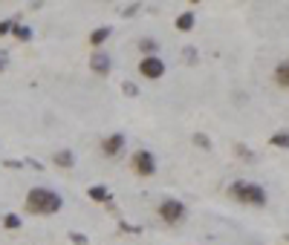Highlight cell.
<instances>
[{
  "label": "cell",
  "instance_id": "obj_1",
  "mask_svg": "<svg viewBox=\"0 0 289 245\" xmlns=\"http://www.w3.org/2000/svg\"><path fill=\"white\" fill-rule=\"evenodd\" d=\"M29 213H35V217H49V213H58L64 208V199L61 193L52 191V188H32L26 193V199H23Z\"/></svg>",
  "mask_w": 289,
  "mask_h": 245
},
{
  "label": "cell",
  "instance_id": "obj_2",
  "mask_svg": "<svg viewBox=\"0 0 289 245\" xmlns=\"http://www.w3.org/2000/svg\"><path fill=\"white\" fill-rule=\"evenodd\" d=\"M228 196L235 202H243V205H254V208L266 205V199H269L266 188H261V185H254V182H243V179L228 185Z\"/></svg>",
  "mask_w": 289,
  "mask_h": 245
},
{
  "label": "cell",
  "instance_id": "obj_3",
  "mask_svg": "<svg viewBox=\"0 0 289 245\" xmlns=\"http://www.w3.org/2000/svg\"><path fill=\"white\" fill-rule=\"evenodd\" d=\"M156 213H159V219L162 222H168V225H180V222H185V205H182V199H174V196H168V199L159 202V208H156Z\"/></svg>",
  "mask_w": 289,
  "mask_h": 245
},
{
  "label": "cell",
  "instance_id": "obj_4",
  "mask_svg": "<svg viewBox=\"0 0 289 245\" xmlns=\"http://www.w3.org/2000/svg\"><path fill=\"white\" fill-rule=\"evenodd\" d=\"M130 167L139 176H154L156 173V156L151 150H136L133 156H130Z\"/></svg>",
  "mask_w": 289,
  "mask_h": 245
},
{
  "label": "cell",
  "instance_id": "obj_5",
  "mask_svg": "<svg viewBox=\"0 0 289 245\" xmlns=\"http://www.w3.org/2000/svg\"><path fill=\"white\" fill-rule=\"evenodd\" d=\"M139 72L142 78H151V81H159L165 75V61L159 55H151V58H142L139 61Z\"/></svg>",
  "mask_w": 289,
  "mask_h": 245
},
{
  "label": "cell",
  "instance_id": "obj_6",
  "mask_svg": "<svg viewBox=\"0 0 289 245\" xmlns=\"http://www.w3.org/2000/svg\"><path fill=\"white\" fill-rule=\"evenodd\" d=\"M125 144H127V139H125V133H110L107 139L101 141V153L107 159H116L122 150H125Z\"/></svg>",
  "mask_w": 289,
  "mask_h": 245
},
{
  "label": "cell",
  "instance_id": "obj_7",
  "mask_svg": "<svg viewBox=\"0 0 289 245\" xmlns=\"http://www.w3.org/2000/svg\"><path fill=\"white\" fill-rule=\"evenodd\" d=\"M90 70L96 72V75H110V70H113V61H110L107 52H96L90 58Z\"/></svg>",
  "mask_w": 289,
  "mask_h": 245
},
{
  "label": "cell",
  "instance_id": "obj_8",
  "mask_svg": "<svg viewBox=\"0 0 289 245\" xmlns=\"http://www.w3.org/2000/svg\"><path fill=\"white\" fill-rule=\"evenodd\" d=\"M52 165L70 170V167H75V153L72 150H58V153H52Z\"/></svg>",
  "mask_w": 289,
  "mask_h": 245
},
{
  "label": "cell",
  "instance_id": "obj_9",
  "mask_svg": "<svg viewBox=\"0 0 289 245\" xmlns=\"http://www.w3.org/2000/svg\"><path fill=\"white\" fill-rule=\"evenodd\" d=\"M87 199L90 202H110V191L104 185H90L87 188Z\"/></svg>",
  "mask_w": 289,
  "mask_h": 245
},
{
  "label": "cell",
  "instance_id": "obj_10",
  "mask_svg": "<svg viewBox=\"0 0 289 245\" xmlns=\"http://www.w3.org/2000/svg\"><path fill=\"white\" fill-rule=\"evenodd\" d=\"M194 26H197V15L194 12H182L180 18H177V29L180 32H191Z\"/></svg>",
  "mask_w": 289,
  "mask_h": 245
},
{
  "label": "cell",
  "instance_id": "obj_11",
  "mask_svg": "<svg viewBox=\"0 0 289 245\" xmlns=\"http://www.w3.org/2000/svg\"><path fill=\"white\" fill-rule=\"evenodd\" d=\"M275 81H278V87L289 89V61H280L278 70H275Z\"/></svg>",
  "mask_w": 289,
  "mask_h": 245
},
{
  "label": "cell",
  "instance_id": "obj_12",
  "mask_svg": "<svg viewBox=\"0 0 289 245\" xmlns=\"http://www.w3.org/2000/svg\"><path fill=\"white\" fill-rule=\"evenodd\" d=\"M110 32H113L110 26H99V29H93V32H90V44H93V46H101V44H104V41L110 38Z\"/></svg>",
  "mask_w": 289,
  "mask_h": 245
},
{
  "label": "cell",
  "instance_id": "obj_13",
  "mask_svg": "<svg viewBox=\"0 0 289 245\" xmlns=\"http://www.w3.org/2000/svg\"><path fill=\"white\" fill-rule=\"evenodd\" d=\"M269 144L272 147H278V150H289V130H278L269 139Z\"/></svg>",
  "mask_w": 289,
  "mask_h": 245
},
{
  "label": "cell",
  "instance_id": "obj_14",
  "mask_svg": "<svg viewBox=\"0 0 289 245\" xmlns=\"http://www.w3.org/2000/svg\"><path fill=\"white\" fill-rule=\"evenodd\" d=\"M32 29L26 26V23H15V29H12V38H18V41H32Z\"/></svg>",
  "mask_w": 289,
  "mask_h": 245
},
{
  "label": "cell",
  "instance_id": "obj_15",
  "mask_svg": "<svg viewBox=\"0 0 289 245\" xmlns=\"http://www.w3.org/2000/svg\"><path fill=\"white\" fill-rule=\"evenodd\" d=\"M139 49H142V55H144V58H151V55H156L159 44H156L154 38H142V41H139Z\"/></svg>",
  "mask_w": 289,
  "mask_h": 245
},
{
  "label": "cell",
  "instance_id": "obj_16",
  "mask_svg": "<svg viewBox=\"0 0 289 245\" xmlns=\"http://www.w3.org/2000/svg\"><path fill=\"white\" fill-rule=\"evenodd\" d=\"M0 222H3V228H9V231H18V228L23 225L18 213H3V219H0Z\"/></svg>",
  "mask_w": 289,
  "mask_h": 245
},
{
  "label": "cell",
  "instance_id": "obj_17",
  "mask_svg": "<svg viewBox=\"0 0 289 245\" xmlns=\"http://www.w3.org/2000/svg\"><path fill=\"white\" fill-rule=\"evenodd\" d=\"M15 23H20V15H18V18H6V20H0V38H3V35H9L12 29H15Z\"/></svg>",
  "mask_w": 289,
  "mask_h": 245
},
{
  "label": "cell",
  "instance_id": "obj_18",
  "mask_svg": "<svg viewBox=\"0 0 289 245\" xmlns=\"http://www.w3.org/2000/svg\"><path fill=\"white\" fill-rule=\"evenodd\" d=\"M182 58H185V64H197V58H199L197 46H185V49H182Z\"/></svg>",
  "mask_w": 289,
  "mask_h": 245
},
{
  "label": "cell",
  "instance_id": "obj_19",
  "mask_svg": "<svg viewBox=\"0 0 289 245\" xmlns=\"http://www.w3.org/2000/svg\"><path fill=\"white\" fill-rule=\"evenodd\" d=\"M194 144L203 150H211V139H208L206 133H194Z\"/></svg>",
  "mask_w": 289,
  "mask_h": 245
},
{
  "label": "cell",
  "instance_id": "obj_20",
  "mask_svg": "<svg viewBox=\"0 0 289 245\" xmlns=\"http://www.w3.org/2000/svg\"><path fill=\"white\" fill-rule=\"evenodd\" d=\"M122 93H125L127 98H136L139 96V87H136L133 81H125V84H122Z\"/></svg>",
  "mask_w": 289,
  "mask_h": 245
},
{
  "label": "cell",
  "instance_id": "obj_21",
  "mask_svg": "<svg viewBox=\"0 0 289 245\" xmlns=\"http://www.w3.org/2000/svg\"><path fill=\"white\" fill-rule=\"evenodd\" d=\"M70 242L72 245H87V236L78 234V231H70Z\"/></svg>",
  "mask_w": 289,
  "mask_h": 245
},
{
  "label": "cell",
  "instance_id": "obj_22",
  "mask_svg": "<svg viewBox=\"0 0 289 245\" xmlns=\"http://www.w3.org/2000/svg\"><path fill=\"white\" fill-rule=\"evenodd\" d=\"M237 156H243V159H249V162H252V150H246V147H237Z\"/></svg>",
  "mask_w": 289,
  "mask_h": 245
},
{
  "label": "cell",
  "instance_id": "obj_23",
  "mask_svg": "<svg viewBox=\"0 0 289 245\" xmlns=\"http://www.w3.org/2000/svg\"><path fill=\"white\" fill-rule=\"evenodd\" d=\"M136 12H139V6H136V3H130V6L125 9V18H133Z\"/></svg>",
  "mask_w": 289,
  "mask_h": 245
},
{
  "label": "cell",
  "instance_id": "obj_24",
  "mask_svg": "<svg viewBox=\"0 0 289 245\" xmlns=\"http://www.w3.org/2000/svg\"><path fill=\"white\" fill-rule=\"evenodd\" d=\"M6 64H9V55H6V52H0V72L6 70Z\"/></svg>",
  "mask_w": 289,
  "mask_h": 245
}]
</instances>
